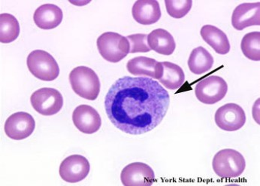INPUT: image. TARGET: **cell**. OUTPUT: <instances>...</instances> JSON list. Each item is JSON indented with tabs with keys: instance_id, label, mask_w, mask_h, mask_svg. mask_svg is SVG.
Segmentation results:
<instances>
[{
	"instance_id": "obj_15",
	"label": "cell",
	"mask_w": 260,
	"mask_h": 186,
	"mask_svg": "<svg viewBox=\"0 0 260 186\" xmlns=\"http://www.w3.org/2000/svg\"><path fill=\"white\" fill-rule=\"evenodd\" d=\"M133 18L142 25H151L161 18L160 6L156 0H138L132 9Z\"/></svg>"
},
{
	"instance_id": "obj_16",
	"label": "cell",
	"mask_w": 260,
	"mask_h": 186,
	"mask_svg": "<svg viewBox=\"0 0 260 186\" xmlns=\"http://www.w3.org/2000/svg\"><path fill=\"white\" fill-rule=\"evenodd\" d=\"M63 18L60 8L54 4H45L38 8L34 20L38 27L42 29H52L57 27Z\"/></svg>"
},
{
	"instance_id": "obj_10",
	"label": "cell",
	"mask_w": 260,
	"mask_h": 186,
	"mask_svg": "<svg viewBox=\"0 0 260 186\" xmlns=\"http://www.w3.org/2000/svg\"><path fill=\"white\" fill-rule=\"evenodd\" d=\"M90 168V163L85 157L73 155L62 161L59 166V175L65 182L76 183L88 176Z\"/></svg>"
},
{
	"instance_id": "obj_4",
	"label": "cell",
	"mask_w": 260,
	"mask_h": 186,
	"mask_svg": "<svg viewBox=\"0 0 260 186\" xmlns=\"http://www.w3.org/2000/svg\"><path fill=\"white\" fill-rule=\"evenodd\" d=\"M100 55L108 62L117 63L129 54V43L126 37L116 32L102 34L97 39Z\"/></svg>"
},
{
	"instance_id": "obj_6",
	"label": "cell",
	"mask_w": 260,
	"mask_h": 186,
	"mask_svg": "<svg viewBox=\"0 0 260 186\" xmlns=\"http://www.w3.org/2000/svg\"><path fill=\"white\" fill-rule=\"evenodd\" d=\"M228 85L221 77H207L196 86L195 94L197 99L205 104L219 102L226 95Z\"/></svg>"
},
{
	"instance_id": "obj_3",
	"label": "cell",
	"mask_w": 260,
	"mask_h": 186,
	"mask_svg": "<svg viewBox=\"0 0 260 186\" xmlns=\"http://www.w3.org/2000/svg\"><path fill=\"white\" fill-rule=\"evenodd\" d=\"M246 168L244 156L235 150L225 149L219 151L213 159V169L216 174L223 179L237 178Z\"/></svg>"
},
{
	"instance_id": "obj_23",
	"label": "cell",
	"mask_w": 260,
	"mask_h": 186,
	"mask_svg": "<svg viewBox=\"0 0 260 186\" xmlns=\"http://www.w3.org/2000/svg\"><path fill=\"white\" fill-rule=\"evenodd\" d=\"M168 14L173 18L181 19L186 16L192 6V0H165Z\"/></svg>"
},
{
	"instance_id": "obj_5",
	"label": "cell",
	"mask_w": 260,
	"mask_h": 186,
	"mask_svg": "<svg viewBox=\"0 0 260 186\" xmlns=\"http://www.w3.org/2000/svg\"><path fill=\"white\" fill-rule=\"evenodd\" d=\"M26 64L31 74L41 81H52L59 76L57 62L46 51L42 50L32 51L28 56Z\"/></svg>"
},
{
	"instance_id": "obj_9",
	"label": "cell",
	"mask_w": 260,
	"mask_h": 186,
	"mask_svg": "<svg viewBox=\"0 0 260 186\" xmlns=\"http://www.w3.org/2000/svg\"><path fill=\"white\" fill-rule=\"evenodd\" d=\"M36 127L34 117L26 112H18L11 115L5 123V132L9 138L21 140L32 134Z\"/></svg>"
},
{
	"instance_id": "obj_14",
	"label": "cell",
	"mask_w": 260,
	"mask_h": 186,
	"mask_svg": "<svg viewBox=\"0 0 260 186\" xmlns=\"http://www.w3.org/2000/svg\"><path fill=\"white\" fill-rule=\"evenodd\" d=\"M126 68L135 76H148L156 80L160 79L164 72L162 62L145 56L133 58L127 62Z\"/></svg>"
},
{
	"instance_id": "obj_12",
	"label": "cell",
	"mask_w": 260,
	"mask_h": 186,
	"mask_svg": "<svg viewBox=\"0 0 260 186\" xmlns=\"http://www.w3.org/2000/svg\"><path fill=\"white\" fill-rule=\"evenodd\" d=\"M73 120L77 129L84 134H94L100 130L102 126L101 117L99 113L87 104H82L75 109Z\"/></svg>"
},
{
	"instance_id": "obj_20",
	"label": "cell",
	"mask_w": 260,
	"mask_h": 186,
	"mask_svg": "<svg viewBox=\"0 0 260 186\" xmlns=\"http://www.w3.org/2000/svg\"><path fill=\"white\" fill-rule=\"evenodd\" d=\"M162 64L164 72L159 81L169 90H178L185 81V75L182 68L170 62H164Z\"/></svg>"
},
{
	"instance_id": "obj_13",
	"label": "cell",
	"mask_w": 260,
	"mask_h": 186,
	"mask_svg": "<svg viewBox=\"0 0 260 186\" xmlns=\"http://www.w3.org/2000/svg\"><path fill=\"white\" fill-rule=\"evenodd\" d=\"M232 24L237 30L248 26L260 25V3H243L235 9L232 16Z\"/></svg>"
},
{
	"instance_id": "obj_1",
	"label": "cell",
	"mask_w": 260,
	"mask_h": 186,
	"mask_svg": "<svg viewBox=\"0 0 260 186\" xmlns=\"http://www.w3.org/2000/svg\"><path fill=\"white\" fill-rule=\"evenodd\" d=\"M169 103V93L157 81L126 76L113 84L106 95L105 107L116 128L138 135L160 124Z\"/></svg>"
},
{
	"instance_id": "obj_2",
	"label": "cell",
	"mask_w": 260,
	"mask_h": 186,
	"mask_svg": "<svg viewBox=\"0 0 260 186\" xmlns=\"http://www.w3.org/2000/svg\"><path fill=\"white\" fill-rule=\"evenodd\" d=\"M70 81L73 91L81 98L94 101L100 93L98 75L87 66L75 68L70 74Z\"/></svg>"
},
{
	"instance_id": "obj_24",
	"label": "cell",
	"mask_w": 260,
	"mask_h": 186,
	"mask_svg": "<svg viewBox=\"0 0 260 186\" xmlns=\"http://www.w3.org/2000/svg\"><path fill=\"white\" fill-rule=\"evenodd\" d=\"M129 43V53H148L151 50L148 44V35L146 34H135L126 37Z\"/></svg>"
},
{
	"instance_id": "obj_8",
	"label": "cell",
	"mask_w": 260,
	"mask_h": 186,
	"mask_svg": "<svg viewBox=\"0 0 260 186\" xmlns=\"http://www.w3.org/2000/svg\"><path fill=\"white\" fill-rule=\"evenodd\" d=\"M214 120L222 130L236 131L242 129L245 124L246 114L239 104L229 103L217 110Z\"/></svg>"
},
{
	"instance_id": "obj_11",
	"label": "cell",
	"mask_w": 260,
	"mask_h": 186,
	"mask_svg": "<svg viewBox=\"0 0 260 186\" xmlns=\"http://www.w3.org/2000/svg\"><path fill=\"white\" fill-rule=\"evenodd\" d=\"M124 186H150L155 180L153 169L142 162H134L125 167L120 174Z\"/></svg>"
},
{
	"instance_id": "obj_21",
	"label": "cell",
	"mask_w": 260,
	"mask_h": 186,
	"mask_svg": "<svg viewBox=\"0 0 260 186\" xmlns=\"http://www.w3.org/2000/svg\"><path fill=\"white\" fill-rule=\"evenodd\" d=\"M20 34V24L18 20L10 14L0 15V42L9 44L16 40Z\"/></svg>"
},
{
	"instance_id": "obj_18",
	"label": "cell",
	"mask_w": 260,
	"mask_h": 186,
	"mask_svg": "<svg viewBox=\"0 0 260 186\" xmlns=\"http://www.w3.org/2000/svg\"><path fill=\"white\" fill-rule=\"evenodd\" d=\"M148 44L151 51L165 56L172 55L176 48L173 36L164 29L152 31L148 35Z\"/></svg>"
},
{
	"instance_id": "obj_22",
	"label": "cell",
	"mask_w": 260,
	"mask_h": 186,
	"mask_svg": "<svg viewBox=\"0 0 260 186\" xmlns=\"http://www.w3.org/2000/svg\"><path fill=\"white\" fill-rule=\"evenodd\" d=\"M241 48L244 55L250 60H260V32H252L243 38Z\"/></svg>"
},
{
	"instance_id": "obj_19",
	"label": "cell",
	"mask_w": 260,
	"mask_h": 186,
	"mask_svg": "<svg viewBox=\"0 0 260 186\" xmlns=\"http://www.w3.org/2000/svg\"><path fill=\"white\" fill-rule=\"evenodd\" d=\"M214 58L203 47L192 50L188 59V66L191 72L203 75L210 71L214 65Z\"/></svg>"
},
{
	"instance_id": "obj_7",
	"label": "cell",
	"mask_w": 260,
	"mask_h": 186,
	"mask_svg": "<svg viewBox=\"0 0 260 186\" xmlns=\"http://www.w3.org/2000/svg\"><path fill=\"white\" fill-rule=\"evenodd\" d=\"M30 101L34 110L43 116L54 115L63 105L62 95L53 88L39 89L31 95Z\"/></svg>"
},
{
	"instance_id": "obj_17",
	"label": "cell",
	"mask_w": 260,
	"mask_h": 186,
	"mask_svg": "<svg viewBox=\"0 0 260 186\" xmlns=\"http://www.w3.org/2000/svg\"><path fill=\"white\" fill-rule=\"evenodd\" d=\"M200 33L203 40L209 45L217 54L225 55L230 52V41L225 32L221 29L212 25H205L202 28Z\"/></svg>"
}]
</instances>
